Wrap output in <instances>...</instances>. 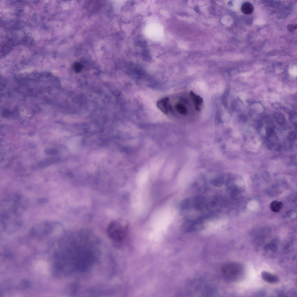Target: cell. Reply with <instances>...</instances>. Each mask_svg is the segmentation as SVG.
<instances>
[{
    "mask_svg": "<svg viewBox=\"0 0 297 297\" xmlns=\"http://www.w3.org/2000/svg\"><path fill=\"white\" fill-rule=\"evenodd\" d=\"M261 276L265 281L268 283H274L279 281L278 278L276 276L267 271L262 272Z\"/></svg>",
    "mask_w": 297,
    "mask_h": 297,
    "instance_id": "cell-6",
    "label": "cell"
},
{
    "mask_svg": "<svg viewBox=\"0 0 297 297\" xmlns=\"http://www.w3.org/2000/svg\"><path fill=\"white\" fill-rule=\"evenodd\" d=\"M55 150L53 149H49L46 151V153H47L50 154H55Z\"/></svg>",
    "mask_w": 297,
    "mask_h": 297,
    "instance_id": "cell-16",
    "label": "cell"
},
{
    "mask_svg": "<svg viewBox=\"0 0 297 297\" xmlns=\"http://www.w3.org/2000/svg\"><path fill=\"white\" fill-rule=\"evenodd\" d=\"M244 267L241 264L230 262L223 264L221 266V271L223 278L229 281H234L241 278L244 271Z\"/></svg>",
    "mask_w": 297,
    "mask_h": 297,
    "instance_id": "cell-1",
    "label": "cell"
},
{
    "mask_svg": "<svg viewBox=\"0 0 297 297\" xmlns=\"http://www.w3.org/2000/svg\"><path fill=\"white\" fill-rule=\"evenodd\" d=\"M163 161V159L161 157L156 158L153 160L151 165L152 170L154 171L157 170L162 165Z\"/></svg>",
    "mask_w": 297,
    "mask_h": 297,
    "instance_id": "cell-10",
    "label": "cell"
},
{
    "mask_svg": "<svg viewBox=\"0 0 297 297\" xmlns=\"http://www.w3.org/2000/svg\"><path fill=\"white\" fill-rule=\"evenodd\" d=\"M297 28L296 24H289L287 26V29L289 31H292Z\"/></svg>",
    "mask_w": 297,
    "mask_h": 297,
    "instance_id": "cell-14",
    "label": "cell"
},
{
    "mask_svg": "<svg viewBox=\"0 0 297 297\" xmlns=\"http://www.w3.org/2000/svg\"><path fill=\"white\" fill-rule=\"evenodd\" d=\"M169 99L164 97L158 100L157 105L158 108L164 114H166L168 111Z\"/></svg>",
    "mask_w": 297,
    "mask_h": 297,
    "instance_id": "cell-5",
    "label": "cell"
},
{
    "mask_svg": "<svg viewBox=\"0 0 297 297\" xmlns=\"http://www.w3.org/2000/svg\"><path fill=\"white\" fill-rule=\"evenodd\" d=\"M173 168V166L171 163H170L168 164L165 168L164 170V174L165 177L166 178H168V177H169L172 171Z\"/></svg>",
    "mask_w": 297,
    "mask_h": 297,
    "instance_id": "cell-12",
    "label": "cell"
},
{
    "mask_svg": "<svg viewBox=\"0 0 297 297\" xmlns=\"http://www.w3.org/2000/svg\"><path fill=\"white\" fill-rule=\"evenodd\" d=\"M74 66L75 70L78 72L80 71L81 69L82 66L79 63H75Z\"/></svg>",
    "mask_w": 297,
    "mask_h": 297,
    "instance_id": "cell-15",
    "label": "cell"
},
{
    "mask_svg": "<svg viewBox=\"0 0 297 297\" xmlns=\"http://www.w3.org/2000/svg\"><path fill=\"white\" fill-rule=\"evenodd\" d=\"M37 270L41 273L44 274H49V267L47 263L44 261H39L36 266Z\"/></svg>",
    "mask_w": 297,
    "mask_h": 297,
    "instance_id": "cell-7",
    "label": "cell"
},
{
    "mask_svg": "<svg viewBox=\"0 0 297 297\" xmlns=\"http://www.w3.org/2000/svg\"><path fill=\"white\" fill-rule=\"evenodd\" d=\"M191 97L193 99L194 103L196 106V108H198L199 105L203 102L202 99L200 96L197 95L192 92L191 91L190 93Z\"/></svg>",
    "mask_w": 297,
    "mask_h": 297,
    "instance_id": "cell-11",
    "label": "cell"
},
{
    "mask_svg": "<svg viewBox=\"0 0 297 297\" xmlns=\"http://www.w3.org/2000/svg\"><path fill=\"white\" fill-rule=\"evenodd\" d=\"M148 172L145 169H142L139 172L137 178V184L140 186L144 184L147 181L148 177Z\"/></svg>",
    "mask_w": 297,
    "mask_h": 297,
    "instance_id": "cell-4",
    "label": "cell"
},
{
    "mask_svg": "<svg viewBox=\"0 0 297 297\" xmlns=\"http://www.w3.org/2000/svg\"><path fill=\"white\" fill-rule=\"evenodd\" d=\"M283 207L282 203L280 201L276 200L273 201L270 205V208L271 210L276 213L280 211Z\"/></svg>",
    "mask_w": 297,
    "mask_h": 297,
    "instance_id": "cell-9",
    "label": "cell"
},
{
    "mask_svg": "<svg viewBox=\"0 0 297 297\" xmlns=\"http://www.w3.org/2000/svg\"><path fill=\"white\" fill-rule=\"evenodd\" d=\"M242 12L246 15L251 14L253 11L254 8L252 5L250 3L246 2L243 3L241 6Z\"/></svg>",
    "mask_w": 297,
    "mask_h": 297,
    "instance_id": "cell-8",
    "label": "cell"
},
{
    "mask_svg": "<svg viewBox=\"0 0 297 297\" xmlns=\"http://www.w3.org/2000/svg\"><path fill=\"white\" fill-rule=\"evenodd\" d=\"M108 235L114 241L120 242L124 238V233L121 226L117 222H111L108 224L107 229Z\"/></svg>",
    "mask_w": 297,
    "mask_h": 297,
    "instance_id": "cell-2",
    "label": "cell"
},
{
    "mask_svg": "<svg viewBox=\"0 0 297 297\" xmlns=\"http://www.w3.org/2000/svg\"><path fill=\"white\" fill-rule=\"evenodd\" d=\"M171 216L168 211H164L157 214L153 222V225L157 228L162 229L166 227L171 221Z\"/></svg>",
    "mask_w": 297,
    "mask_h": 297,
    "instance_id": "cell-3",
    "label": "cell"
},
{
    "mask_svg": "<svg viewBox=\"0 0 297 297\" xmlns=\"http://www.w3.org/2000/svg\"><path fill=\"white\" fill-rule=\"evenodd\" d=\"M177 110L180 113L185 114L187 113V109L184 105L181 103H178L176 106Z\"/></svg>",
    "mask_w": 297,
    "mask_h": 297,
    "instance_id": "cell-13",
    "label": "cell"
}]
</instances>
